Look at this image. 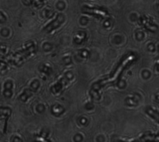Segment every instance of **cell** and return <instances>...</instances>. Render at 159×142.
Here are the masks:
<instances>
[]
</instances>
